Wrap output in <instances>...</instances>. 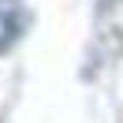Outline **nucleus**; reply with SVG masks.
<instances>
[{
	"label": "nucleus",
	"instance_id": "nucleus-1",
	"mask_svg": "<svg viewBox=\"0 0 123 123\" xmlns=\"http://www.w3.org/2000/svg\"><path fill=\"white\" fill-rule=\"evenodd\" d=\"M30 26V11L23 0H0V52H8Z\"/></svg>",
	"mask_w": 123,
	"mask_h": 123
}]
</instances>
